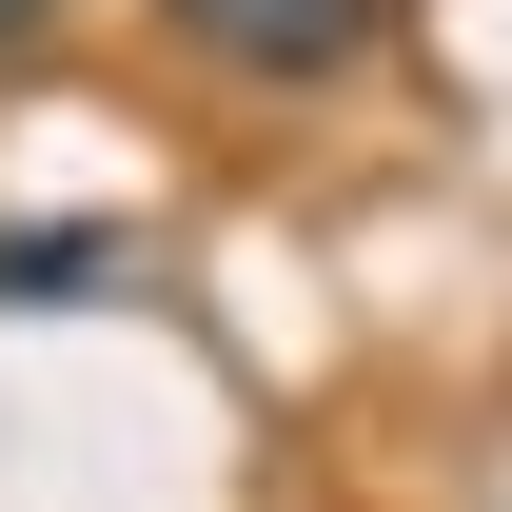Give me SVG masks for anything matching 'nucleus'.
<instances>
[{
    "label": "nucleus",
    "mask_w": 512,
    "mask_h": 512,
    "mask_svg": "<svg viewBox=\"0 0 512 512\" xmlns=\"http://www.w3.org/2000/svg\"><path fill=\"white\" fill-rule=\"evenodd\" d=\"M138 20H158L178 79L256 99V119H316V99H355L394 60V0H138Z\"/></svg>",
    "instance_id": "f257e3e1"
},
{
    "label": "nucleus",
    "mask_w": 512,
    "mask_h": 512,
    "mask_svg": "<svg viewBox=\"0 0 512 512\" xmlns=\"http://www.w3.org/2000/svg\"><path fill=\"white\" fill-rule=\"evenodd\" d=\"M40 40H60V0H0V79H20V60H40Z\"/></svg>",
    "instance_id": "7ed1b4c3"
},
{
    "label": "nucleus",
    "mask_w": 512,
    "mask_h": 512,
    "mask_svg": "<svg viewBox=\"0 0 512 512\" xmlns=\"http://www.w3.org/2000/svg\"><path fill=\"white\" fill-rule=\"evenodd\" d=\"M119 276V237H79V217H20L0 237V316H60V296H99Z\"/></svg>",
    "instance_id": "f03ea898"
}]
</instances>
